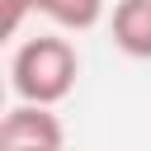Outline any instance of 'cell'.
Returning <instances> with one entry per match:
<instances>
[{"mask_svg": "<svg viewBox=\"0 0 151 151\" xmlns=\"http://www.w3.org/2000/svg\"><path fill=\"white\" fill-rule=\"evenodd\" d=\"M76 76H80V57L57 33H38L28 42H19L14 57H9V90H14L19 104L52 109L76 90Z\"/></svg>", "mask_w": 151, "mask_h": 151, "instance_id": "obj_1", "label": "cell"}, {"mask_svg": "<svg viewBox=\"0 0 151 151\" xmlns=\"http://www.w3.org/2000/svg\"><path fill=\"white\" fill-rule=\"evenodd\" d=\"M113 42H118V52L151 61V0H118L113 5Z\"/></svg>", "mask_w": 151, "mask_h": 151, "instance_id": "obj_3", "label": "cell"}, {"mask_svg": "<svg viewBox=\"0 0 151 151\" xmlns=\"http://www.w3.org/2000/svg\"><path fill=\"white\" fill-rule=\"evenodd\" d=\"M38 14H47L57 28H71V33H85L104 19V0H33Z\"/></svg>", "mask_w": 151, "mask_h": 151, "instance_id": "obj_4", "label": "cell"}, {"mask_svg": "<svg viewBox=\"0 0 151 151\" xmlns=\"http://www.w3.org/2000/svg\"><path fill=\"white\" fill-rule=\"evenodd\" d=\"M28 9H33V0H5V33H19Z\"/></svg>", "mask_w": 151, "mask_h": 151, "instance_id": "obj_5", "label": "cell"}, {"mask_svg": "<svg viewBox=\"0 0 151 151\" xmlns=\"http://www.w3.org/2000/svg\"><path fill=\"white\" fill-rule=\"evenodd\" d=\"M61 118L42 104H14L0 123V151H61Z\"/></svg>", "mask_w": 151, "mask_h": 151, "instance_id": "obj_2", "label": "cell"}]
</instances>
